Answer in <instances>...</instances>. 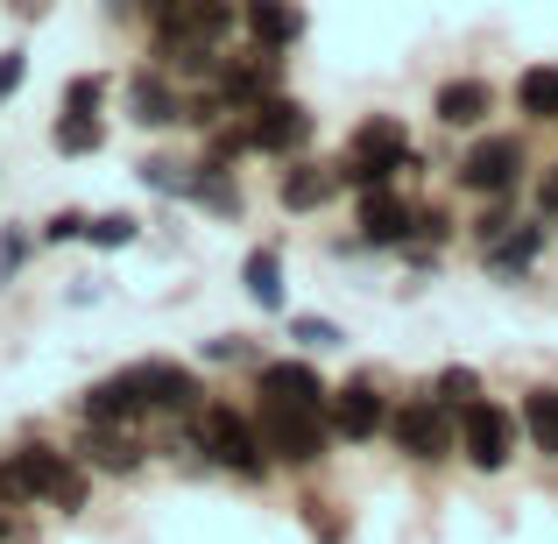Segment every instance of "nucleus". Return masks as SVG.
Here are the masks:
<instances>
[{"label": "nucleus", "instance_id": "nucleus-1", "mask_svg": "<svg viewBox=\"0 0 558 544\" xmlns=\"http://www.w3.org/2000/svg\"><path fill=\"white\" fill-rule=\"evenodd\" d=\"M0 503H57L85 509V474L57 446H14L0 460Z\"/></svg>", "mask_w": 558, "mask_h": 544}, {"label": "nucleus", "instance_id": "nucleus-2", "mask_svg": "<svg viewBox=\"0 0 558 544\" xmlns=\"http://www.w3.org/2000/svg\"><path fill=\"white\" fill-rule=\"evenodd\" d=\"M410 164H417V149H410V128L396 121V113H375V121H361V128H354V142H347L340 184L375 191V184H389L396 170H410Z\"/></svg>", "mask_w": 558, "mask_h": 544}, {"label": "nucleus", "instance_id": "nucleus-3", "mask_svg": "<svg viewBox=\"0 0 558 544\" xmlns=\"http://www.w3.org/2000/svg\"><path fill=\"white\" fill-rule=\"evenodd\" d=\"M198 446H205L213 467H227V474H241V481L269 474V446H262V432L233 403H205L198 410Z\"/></svg>", "mask_w": 558, "mask_h": 544}, {"label": "nucleus", "instance_id": "nucleus-4", "mask_svg": "<svg viewBox=\"0 0 558 544\" xmlns=\"http://www.w3.org/2000/svg\"><path fill=\"white\" fill-rule=\"evenodd\" d=\"M262 446H269V460H283V467H318L326 460V438H332V424H326V410H290V403H262Z\"/></svg>", "mask_w": 558, "mask_h": 544}, {"label": "nucleus", "instance_id": "nucleus-5", "mask_svg": "<svg viewBox=\"0 0 558 544\" xmlns=\"http://www.w3.org/2000/svg\"><path fill=\"white\" fill-rule=\"evenodd\" d=\"M389 438H396V452H410V460H446V452L460 446V424H452V403L410 396V403L389 418Z\"/></svg>", "mask_w": 558, "mask_h": 544}, {"label": "nucleus", "instance_id": "nucleus-6", "mask_svg": "<svg viewBox=\"0 0 558 544\" xmlns=\"http://www.w3.org/2000/svg\"><path fill=\"white\" fill-rule=\"evenodd\" d=\"M460 452L481 467V474H502L509 452H517V410L488 403V396H474V403L460 410Z\"/></svg>", "mask_w": 558, "mask_h": 544}, {"label": "nucleus", "instance_id": "nucleus-7", "mask_svg": "<svg viewBox=\"0 0 558 544\" xmlns=\"http://www.w3.org/2000/svg\"><path fill=\"white\" fill-rule=\"evenodd\" d=\"M523 178V142L517 135H481L474 149L460 156V184L466 191H488V198H509Z\"/></svg>", "mask_w": 558, "mask_h": 544}, {"label": "nucleus", "instance_id": "nucleus-8", "mask_svg": "<svg viewBox=\"0 0 558 544\" xmlns=\"http://www.w3.org/2000/svg\"><path fill=\"white\" fill-rule=\"evenodd\" d=\"M135 382H142V403H149V410H170V418L198 410V396H205L198 375H191V367H178V361H142Z\"/></svg>", "mask_w": 558, "mask_h": 544}, {"label": "nucleus", "instance_id": "nucleus-9", "mask_svg": "<svg viewBox=\"0 0 558 544\" xmlns=\"http://www.w3.org/2000/svg\"><path fill=\"white\" fill-rule=\"evenodd\" d=\"M326 424L340 438H375L381 432V389L375 382H340V389L326 396Z\"/></svg>", "mask_w": 558, "mask_h": 544}, {"label": "nucleus", "instance_id": "nucleus-10", "mask_svg": "<svg viewBox=\"0 0 558 544\" xmlns=\"http://www.w3.org/2000/svg\"><path fill=\"white\" fill-rule=\"evenodd\" d=\"M247 128H255V149H269V156H290V149L312 142V113H304L298 99H262Z\"/></svg>", "mask_w": 558, "mask_h": 544}, {"label": "nucleus", "instance_id": "nucleus-11", "mask_svg": "<svg viewBox=\"0 0 558 544\" xmlns=\"http://www.w3.org/2000/svg\"><path fill=\"white\" fill-rule=\"evenodd\" d=\"M142 410H149V403H142L135 367H128V375H107V382H93V389H85V424H113V432H128Z\"/></svg>", "mask_w": 558, "mask_h": 544}, {"label": "nucleus", "instance_id": "nucleus-12", "mask_svg": "<svg viewBox=\"0 0 558 544\" xmlns=\"http://www.w3.org/2000/svg\"><path fill=\"white\" fill-rule=\"evenodd\" d=\"M262 396H269V403H290V410H326L332 389L304 361H262Z\"/></svg>", "mask_w": 558, "mask_h": 544}, {"label": "nucleus", "instance_id": "nucleus-13", "mask_svg": "<svg viewBox=\"0 0 558 544\" xmlns=\"http://www.w3.org/2000/svg\"><path fill=\"white\" fill-rule=\"evenodd\" d=\"M410 227H417V213H410V205L396 198L389 184L361 191V233H368L375 247H396V241H410Z\"/></svg>", "mask_w": 558, "mask_h": 544}, {"label": "nucleus", "instance_id": "nucleus-14", "mask_svg": "<svg viewBox=\"0 0 558 544\" xmlns=\"http://www.w3.org/2000/svg\"><path fill=\"white\" fill-rule=\"evenodd\" d=\"M156 22H163V28H191V36L219 43L233 28V0H156Z\"/></svg>", "mask_w": 558, "mask_h": 544}, {"label": "nucleus", "instance_id": "nucleus-15", "mask_svg": "<svg viewBox=\"0 0 558 544\" xmlns=\"http://www.w3.org/2000/svg\"><path fill=\"white\" fill-rule=\"evenodd\" d=\"M241 22H247V36H255L262 50L276 57V50H290V43H298L304 14L290 8V0H247V14H241Z\"/></svg>", "mask_w": 558, "mask_h": 544}, {"label": "nucleus", "instance_id": "nucleus-16", "mask_svg": "<svg viewBox=\"0 0 558 544\" xmlns=\"http://www.w3.org/2000/svg\"><path fill=\"white\" fill-rule=\"evenodd\" d=\"M340 191V164H290L283 170V205L290 213H318Z\"/></svg>", "mask_w": 558, "mask_h": 544}, {"label": "nucleus", "instance_id": "nucleus-17", "mask_svg": "<svg viewBox=\"0 0 558 544\" xmlns=\"http://www.w3.org/2000/svg\"><path fill=\"white\" fill-rule=\"evenodd\" d=\"M128 107H135V121H142V128H170V121H184V99L170 93L156 71H135V78H128Z\"/></svg>", "mask_w": 558, "mask_h": 544}, {"label": "nucleus", "instance_id": "nucleus-18", "mask_svg": "<svg viewBox=\"0 0 558 544\" xmlns=\"http://www.w3.org/2000/svg\"><path fill=\"white\" fill-rule=\"evenodd\" d=\"M156 57H163L170 71H184V78L213 71V43H205V36H191V28H156Z\"/></svg>", "mask_w": 558, "mask_h": 544}, {"label": "nucleus", "instance_id": "nucleus-19", "mask_svg": "<svg viewBox=\"0 0 558 544\" xmlns=\"http://www.w3.org/2000/svg\"><path fill=\"white\" fill-rule=\"evenodd\" d=\"M85 460L107 467V474H135L142 467V446L128 432H113V424H93V438H85Z\"/></svg>", "mask_w": 558, "mask_h": 544}, {"label": "nucleus", "instance_id": "nucleus-20", "mask_svg": "<svg viewBox=\"0 0 558 544\" xmlns=\"http://www.w3.org/2000/svg\"><path fill=\"white\" fill-rule=\"evenodd\" d=\"M241 276H247V298H255L262 312H283V255H276V247H255Z\"/></svg>", "mask_w": 558, "mask_h": 544}, {"label": "nucleus", "instance_id": "nucleus-21", "mask_svg": "<svg viewBox=\"0 0 558 544\" xmlns=\"http://www.w3.org/2000/svg\"><path fill=\"white\" fill-rule=\"evenodd\" d=\"M481 113H488V85L481 78H452L446 93H438V121L446 128H474Z\"/></svg>", "mask_w": 558, "mask_h": 544}, {"label": "nucleus", "instance_id": "nucleus-22", "mask_svg": "<svg viewBox=\"0 0 558 544\" xmlns=\"http://www.w3.org/2000/svg\"><path fill=\"white\" fill-rule=\"evenodd\" d=\"M517 107L531 121H558V64H531L517 78Z\"/></svg>", "mask_w": 558, "mask_h": 544}, {"label": "nucleus", "instance_id": "nucleus-23", "mask_svg": "<svg viewBox=\"0 0 558 544\" xmlns=\"http://www.w3.org/2000/svg\"><path fill=\"white\" fill-rule=\"evenodd\" d=\"M523 432H531V446L558 460V389H531L523 396Z\"/></svg>", "mask_w": 558, "mask_h": 544}, {"label": "nucleus", "instance_id": "nucleus-24", "mask_svg": "<svg viewBox=\"0 0 558 544\" xmlns=\"http://www.w3.org/2000/svg\"><path fill=\"white\" fill-rule=\"evenodd\" d=\"M537 247H545V233L523 227V233H502V241L488 247V276H523L537 262Z\"/></svg>", "mask_w": 558, "mask_h": 544}, {"label": "nucleus", "instance_id": "nucleus-25", "mask_svg": "<svg viewBox=\"0 0 558 544\" xmlns=\"http://www.w3.org/2000/svg\"><path fill=\"white\" fill-rule=\"evenodd\" d=\"M50 142H57L64 156H93L99 142H107V128H99V113H57Z\"/></svg>", "mask_w": 558, "mask_h": 544}, {"label": "nucleus", "instance_id": "nucleus-26", "mask_svg": "<svg viewBox=\"0 0 558 544\" xmlns=\"http://www.w3.org/2000/svg\"><path fill=\"white\" fill-rule=\"evenodd\" d=\"M269 93V57H262V64H227L219 71V99H227V107H247V99H262Z\"/></svg>", "mask_w": 558, "mask_h": 544}, {"label": "nucleus", "instance_id": "nucleus-27", "mask_svg": "<svg viewBox=\"0 0 558 544\" xmlns=\"http://www.w3.org/2000/svg\"><path fill=\"white\" fill-rule=\"evenodd\" d=\"M198 198L213 205L219 219H241V184H227V170H213V164H205V184H198Z\"/></svg>", "mask_w": 558, "mask_h": 544}, {"label": "nucleus", "instance_id": "nucleus-28", "mask_svg": "<svg viewBox=\"0 0 558 544\" xmlns=\"http://www.w3.org/2000/svg\"><path fill=\"white\" fill-rule=\"evenodd\" d=\"M135 219H128V213H107V219H93V227H85V241H93V247H128V241H135Z\"/></svg>", "mask_w": 558, "mask_h": 544}, {"label": "nucleus", "instance_id": "nucleus-29", "mask_svg": "<svg viewBox=\"0 0 558 544\" xmlns=\"http://www.w3.org/2000/svg\"><path fill=\"white\" fill-rule=\"evenodd\" d=\"M474 396H481V375H474V367H446V375H438V403H474Z\"/></svg>", "mask_w": 558, "mask_h": 544}, {"label": "nucleus", "instance_id": "nucleus-30", "mask_svg": "<svg viewBox=\"0 0 558 544\" xmlns=\"http://www.w3.org/2000/svg\"><path fill=\"white\" fill-rule=\"evenodd\" d=\"M290 340H304V347H347V333L332 326V318H290Z\"/></svg>", "mask_w": 558, "mask_h": 544}, {"label": "nucleus", "instance_id": "nucleus-31", "mask_svg": "<svg viewBox=\"0 0 558 544\" xmlns=\"http://www.w3.org/2000/svg\"><path fill=\"white\" fill-rule=\"evenodd\" d=\"M99 99H107V78H71L64 113H99Z\"/></svg>", "mask_w": 558, "mask_h": 544}, {"label": "nucleus", "instance_id": "nucleus-32", "mask_svg": "<svg viewBox=\"0 0 558 544\" xmlns=\"http://www.w3.org/2000/svg\"><path fill=\"white\" fill-rule=\"evenodd\" d=\"M22 78H28V57H22V50H8V57H0V107L22 93Z\"/></svg>", "mask_w": 558, "mask_h": 544}, {"label": "nucleus", "instance_id": "nucleus-33", "mask_svg": "<svg viewBox=\"0 0 558 544\" xmlns=\"http://www.w3.org/2000/svg\"><path fill=\"white\" fill-rule=\"evenodd\" d=\"M85 227H93L85 213H57L50 227H43V241H85Z\"/></svg>", "mask_w": 558, "mask_h": 544}, {"label": "nucleus", "instance_id": "nucleus-34", "mask_svg": "<svg viewBox=\"0 0 558 544\" xmlns=\"http://www.w3.org/2000/svg\"><path fill=\"white\" fill-rule=\"evenodd\" d=\"M22 255H28V241H22V233H8V241H0V283L22 269Z\"/></svg>", "mask_w": 558, "mask_h": 544}, {"label": "nucleus", "instance_id": "nucleus-35", "mask_svg": "<svg viewBox=\"0 0 558 544\" xmlns=\"http://www.w3.org/2000/svg\"><path fill=\"white\" fill-rule=\"evenodd\" d=\"M205 354H213V361H247V354H255V347H247V340H213V347H205Z\"/></svg>", "mask_w": 558, "mask_h": 544}, {"label": "nucleus", "instance_id": "nucleus-36", "mask_svg": "<svg viewBox=\"0 0 558 544\" xmlns=\"http://www.w3.org/2000/svg\"><path fill=\"white\" fill-rule=\"evenodd\" d=\"M537 198H545V213H558V170L545 178V191H537Z\"/></svg>", "mask_w": 558, "mask_h": 544}, {"label": "nucleus", "instance_id": "nucleus-37", "mask_svg": "<svg viewBox=\"0 0 558 544\" xmlns=\"http://www.w3.org/2000/svg\"><path fill=\"white\" fill-rule=\"evenodd\" d=\"M43 8H50V0H14V14H28V22H36Z\"/></svg>", "mask_w": 558, "mask_h": 544}]
</instances>
